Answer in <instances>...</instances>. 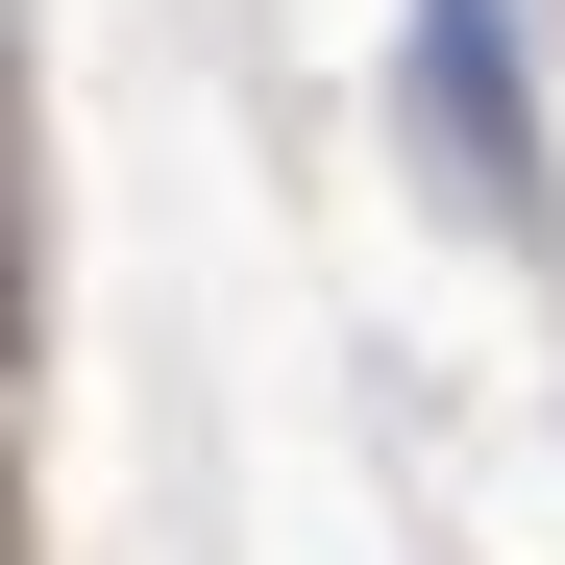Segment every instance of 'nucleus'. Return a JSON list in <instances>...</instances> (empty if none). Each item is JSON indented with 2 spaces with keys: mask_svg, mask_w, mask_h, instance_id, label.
I'll return each mask as SVG.
<instances>
[{
  "mask_svg": "<svg viewBox=\"0 0 565 565\" xmlns=\"http://www.w3.org/2000/svg\"><path fill=\"white\" fill-rule=\"evenodd\" d=\"M418 124L467 148V198H541V124H516V0H418Z\"/></svg>",
  "mask_w": 565,
  "mask_h": 565,
  "instance_id": "nucleus-1",
  "label": "nucleus"
},
{
  "mask_svg": "<svg viewBox=\"0 0 565 565\" xmlns=\"http://www.w3.org/2000/svg\"><path fill=\"white\" fill-rule=\"evenodd\" d=\"M0 320H25V246H0Z\"/></svg>",
  "mask_w": 565,
  "mask_h": 565,
  "instance_id": "nucleus-2",
  "label": "nucleus"
},
{
  "mask_svg": "<svg viewBox=\"0 0 565 565\" xmlns=\"http://www.w3.org/2000/svg\"><path fill=\"white\" fill-rule=\"evenodd\" d=\"M0 565H25V492H0Z\"/></svg>",
  "mask_w": 565,
  "mask_h": 565,
  "instance_id": "nucleus-3",
  "label": "nucleus"
}]
</instances>
